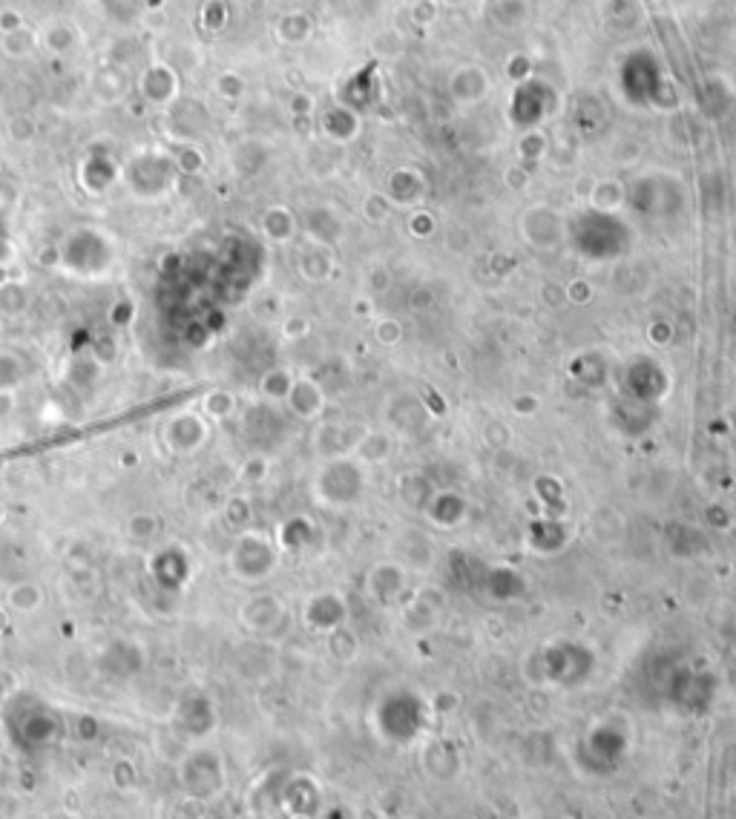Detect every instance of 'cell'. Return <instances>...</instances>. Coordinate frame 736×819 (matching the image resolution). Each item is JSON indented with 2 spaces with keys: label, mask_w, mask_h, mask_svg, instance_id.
Masks as SVG:
<instances>
[{
  "label": "cell",
  "mask_w": 736,
  "mask_h": 819,
  "mask_svg": "<svg viewBox=\"0 0 736 819\" xmlns=\"http://www.w3.org/2000/svg\"><path fill=\"white\" fill-rule=\"evenodd\" d=\"M176 176H179L176 161L164 153H153V150L138 153L136 159L124 167V182L133 190V196L144 199V202L161 199L173 187Z\"/></svg>",
  "instance_id": "7a4b0ae2"
},
{
  "label": "cell",
  "mask_w": 736,
  "mask_h": 819,
  "mask_svg": "<svg viewBox=\"0 0 736 819\" xmlns=\"http://www.w3.org/2000/svg\"><path fill=\"white\" fill-rule=\"evenodd\" d=\"M81 179L87 184V190L92 193H104L110 184L118 182V164L110 156H90L84 161V170H81Z\"/></svg>",
  "instance_id": "52a82bcc"
},
{
  "label": "cell",
  "mask_w": 736,
  "mask_h": 819,
  "mask_svg": "<svg viewBox=\"0 0 736 819\" xmlns=\"http://www.w3.org/2000/svg\"><path fill=\"white\" fill-rule=\"evenodd\" d=\"M133 317H136V305L130 299H118L113 308H110V314H107L110 325H115V328H127L133 322Z\"/></svg>",
  "instance_id": "2e32d148"
},
{
  "label": "cell",
  "mask_w": 736,
  "mask_h": 819,
  "mask_svg": "<svg viewBox=\"0 0 736 819\" xmlns=\"http://www.w3.org/2000/svg\"><path fill=\"white\" fill-rule=\"evenodd\" d=\"M161 440H164L167 452H173V455H196L199 449H205V443L210 440V423H207L202 411L173 414L161 429Z\"/></svg>",
  "instance_id": "3957f363"
},
{
  "label": "cell",
  "mask_w": 736,
  "mask_h": 819,
  "mask_svg": "<svg viewBox=\"0 0 736 819\" xmlns=\"http://www.w3.org/2000/svg\"><path fill=\"white\" fill-rule=\"evenodd\" d=\"M141 92H144V98H147L150 104L164 107V104H170V101L176 98V75L164 67V64H156V67H150L144 72V78H141Z\"/></svg>",
  "instance_id": "5b68a950"
},
{
  "label": "cell",
  "mask_w": 736,
  "mask_h": 819,
  "mask_svg": "<svg viewBox=\"0 0 736 819\" xmlns=\"http://www.w3.org/2000/svg\"><path fill=\"white\" fill-rule=\"evenodd\" d=\"M159 529H161L159 515H153V512H133V515L127 518V524H124V532H127V538H130L133 544H150V541L159 535Z\"/></svg>",
  "instance_id": "9c48e42d"
},
{
  "label": "cell",
  "mask_w": 736,
  "mask_h": 819,
  "mask_svg": "<svg viewBox=\"0 0 736 819\" xmlns=\"http://www.w3.org/2000/svg\"><path fill=\"white\" fill-rule=\"evenodd\" d=\"M138 460H141V455H138V452H124V455L118 457V463H121L124 469H130V466H136Z\"/></svg>",
  "instance_id": "d6986e66"
},
{
  "label": "cell",
  "mask_w": 736,
  "mask_h": 819,
  "mask_svg": "<svg viewBox=\"0 0 736 819\" xmlns=\"http://www.w3.org/2000/svg\"><path fill=\"white\" fill-rule=\"evenodd\" d=\"M46 592L35 581H18L6 590V607L21 615H35L44 607Z\"/></svg>",
  "instance_id": "8992f818"
},
{
  "label": "cell",
  "mask_w": 736,
  "mask_h": 819,
  "mask_svg": "<svg viewBox=\"0 0 736 819\" xmlns=\"http://www.w3.org/2000/svg\"><path fill=\"white\" fill-rule=\"evenodd\" d=\"M6 627H9V613L6 607H0V633H6Z\"/></svg>",
  "instance_id": "ffe728a7"
},
{
  "label": "cell",
  "mask_w": 736,
  "mask_h": 819,
  "mask_svg": "<svg viewBox=\"0 0 736 819\" xmlns=\"http://www.w3.org/2000/svg\"><path fill=\"white\" fill-rule=\"evenodd\" d=\"M115 354H118V342H113V337H104V334L92 337V342H90L92 363L110 365L115 360Z\"/></svg>",
  "instance_id": "9a60e30c"
},
{
  "label": "cell",
  "mask_w": 736,
  "mask_h": 819,
  "mask_svg": "<svg viewBox=\"0 0 736 819\" xmlns=\"http://www.w3.org/2000/svg\"><path fill=\"white\" fill-rule=\"evenodd\" d=\"M0 751H3V725H0Z\"/></svg>",
  "instance_id": "44dd1931"
},
{
  "label": "cell",
  "mask_w": 736,
  "mask_h": 819,
  "mask_svg": "<svg viewBox=\"0 0 736 819\" xmlns=\"http://www.w3.org/2000/svg\"><path fill=\"white\" fill-rule=\"evenodd\" d=\"M9 259H12V239H9V233H6L3 219H0V265L9 262Z\"/></svg>",
  "instance_id": "e0dca14e"
},
{
  "label": "cell",
  "mask_w": 736,
  "mask_h": 819,
  "mask_svg": "<svg viewBox=\"0 0 736 819\" xmlns=\"http://www.w3.org/2000/svg\"><path fill=\"white\" fill-rule=\"evenodd\" d=\"M291 386H294V383H291V377H288L285 371H268V374L262 377V383H259L262 394H265L268 400H285Z\"/></svg>",
  "instance_id": "4fadbf2b"
},
{
  "label": "cell",
  "mask_w": 736,
  "mask_h": 819,
  "mask_svg": "<svg viewBox=\"0 0 736 819\" xmlns=\"http://www.w3.org/2000/svg\"><path fill=\"white\" fill-rule=\"evenodd\" d=\"M236 411V397L225 388H210L202 397V414L207 420H228Z\"/></svg>",
  "instance_id": "30bf717a"
},
{
  "label": "cell",
  "mask_w": 736,
  "mask_h": 819,
  "mask_svg": "<svg viewBox=\"0 0 736 819\" xmlns=\"http://www.w3.org/2000/svg\"><path fill=\"white\" fill-rule=\"evenodd\" d=\"M228 567L236 578L242 581H259L274 567V552L271 544L262 535H242L236 546L230 549Z\"/></svg>",
  "instance_id": "277c9868"
},
{
  "label": "cell",
  "mask_w": 736,
  "mask_h": 819,
  "mask_svg": "<svg viewBox=\"0 0 736 819\" xmlns=\"http://www.w3.org/2000/svg\"><path fill=\"white\" fill-rule=\"evenodd\" d=\"M26 383V363L12 348H0V394H12Z\"/></svg>",
  "instance_id": "ba28073f"
},
{
  "label": "cell",
  "mask_w": 736,
  "mask_h": 819,
  "mask_svg": "<svg viewBox=\"0 0 736 819\" xmlns=\"http://www.w3.org/2000/svg\"><path fill=\"white\" fill-rule=\"evenodd\" d=\"M118 251L115 242L101 228H75L69 230L58 248V262L61 268L72 276H84V279H98L113 271Z\"/></svg>",
  "instance_id": "6da1fadb"
},
{
  "label": "cell",
  "mask_w": 736,
  "mask_h": 819,
  "mask_svg": "<svg viewBox=\"0 0 736 819\" xmlns=\"http://www.w3.org/2000/svg\"><path fill=\"white\" fill-rule=\"evenodd\" d=\"M101 6H104V12L113 18V21H133L138 12H141V6H144V0H101Z\"/></svg>",
  "instance_id": "5bb4252c"
},
{
  "label": "cell",
  "mask_w": 736,
  "mask_h": 819,
  "mask_svg": "<svg viewBox=\"0 0 736 819\" xmlns=\"http://www.w3.org/2000/svg\"><path fill=\"white\" fill-rule=\"evenodd\" d=\"M9 693H12V687H9V676H6V673H0V707L9 702Z\"/></svg>",
  "instance_id": "ac0fdd59"
},
{
  "label": "cell",
  "mask_w": 736,
  "mask_h": 819,
  "mask_svg": "<svg viewBox=\"0 0 736 819\" xmlns=\"http://www.w3.org/2000/svg\"><path fill=\"white\" fill-rule=\"evenodd\" d=\"M285 400L291 403V409L297 411L299 417H314L317 409H320V394H317V386H311V383H305V380H302V383H294Z\"/></svg>",
  "instance_id": "8fae6325"
},
{
  "label": "cell",
  "mask_w": 736,
  "mask_h": 819,
  "mask_svg": "<svg viewBox=\"0 0 736 819\" xmlns=\"http://www.w3.org/2000/svg\"><path fill=\"white\" fill-rule=\"evenodd\" d=\"M26 288L18 282H6L0 285V314L3 317H21L26 311Z\"/></svg>",
  "instance_id": "7c38bea8"
},
{
  "label": "cell",
  "mask_w": 736,
  "mask_h": 819,
  "mask_svg": "<svg viewBox=\"0 0 736 819\" xmlns=\"http://www.w3.org/2000/svg\"><path fill=\"white\" fill-rule=\"evenodd\" d=\"M3 515H6V512H3V506H0V521H3Z\"/></svg>",
  "instance_id": "7402d4cb"
}]
</instances>
